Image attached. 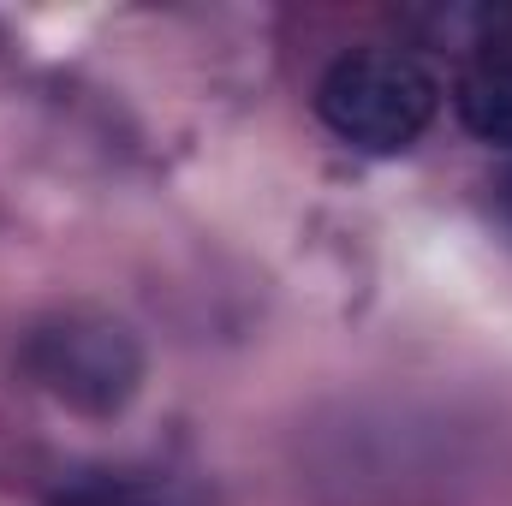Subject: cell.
<instances>
[{"label":"cell","instance_id":"obj_4","mask_svg":"<svg viewBox=\"0 0 512 506\" xmlns=\"http://www.w3.org/2000/svg\"><path fill=\"white\" fill-rule=\"evenodd\" d=\"M54 506H185L167 483H143V477H84L72 489H60Z\"/></svg>","mask_w":512,"mask_h":506},{"label":"cell","instance_id":"obj_2","mask_svg":"<svg viewBox=\"0 0 512 506\" xmlns=\"http://www.w3.org/2000/svg\"><path fill=\"white\" fill-rule=\"evenodd\" d=\"M24 370L78 417H120L143 387V346L108 310H60L30 328Z\"/></svg>","mask_w":512,"mask_h":506},{"label":"cell","instance_id":"obj_3","mask_svg":"<svg viewBox=\"0 0 512 506\" xmlns=\"http://www.w3.org/2000/svg\"><path fill=\"white\" fill-rule=\"evenodd\" d=\"M459 120L471 137L512 149V54H489L459 78Z\"/></svg>","mask_w":512,"mask_h":506},{"label":"cell","instance_id":"obj_1","mask_svg":"<svg viewBox=\"0 0 512 506\" xmlns=\"http://www.w3.org/2000/svg\"><path fill=\"white\" fill-rule=\"evenodd\" d=\"M435 102H441V90H435L429 66L399 48H352L316 84L322 126L364 155L411 149L435 120Z\"/></svg>","mask_w":512,"mask_h":506},{"label":"cell","instance_id":"obj_5","mask_svg":"<svg viewBox=\"0 0 512 506\" xmlns=\"http://www.w3.org/2000/svg\"><path fill=\"white\" fill-rule=\"evenodd\" d=\"M495 209H501V221L512 227V167L501 173V179H495Z\"/></svg>","mask_w":512,"mask_h":506}]
</instances>
